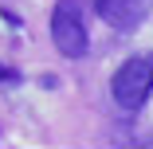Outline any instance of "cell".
Instances as JSON below:
<instances>
[{"label": "cell", "mask_w": 153, "mask_h": 149, "mask_svg": "<svg viewBox=\"0 0 153 149\" xmlns=\"http://www.w3.org/2000/svg\"><path fill=\"white\" fill-rule=\"evenodd\" d=\"M110 94L122 110H141L153 94V55H130L110 79Z\"/></svg>", "instance_id": "6da1fadb"}, {"label": "cell", "mask_w": 153, "mask_h": 149, "mask_svg": "<svg viewBox=\"0 0 153 149\" xmlns=\"http://www.w3.org/2000/svg\"><path fill=\"white\" fill-rule=\"evenodd\" d=\"M51 43L63 59H82L90 47V32H86V20L82 8L75 0H59L51 8Z\"/></svg>", "instance_id": "7a4b0ae2"}, {"label": "cell", "mask_w": 153, "mask_h": 149, "mask_svg": "<svg viewBox=\"0 0 153 149\" xmlns=\"http://www.w3.org/2000/svg\"><path fill=\"white\" fill-rule=\"evenodd\" d=\"M153 0H94V12L102 24L118 27V32H134V27L149 16Z\"/></svg>", "instance_id": "3957f363"}, {"label": "cell", "mask_w": 153, "mask_h": 149, "mask_svg": "<svg viewBox=\"0 0 153 149\" xmlns=\"http://www.w3.org/2000/svg\"><path fill=\"white\" fill-rule=\"evenodd\" d=\"M0 16H4V24H8V27H20V24H24V20L12 12V8H0Z\"/></svg>", "instance_id": "277c9868"}, {"label": "cell", "mask_w": 153, "mask_h": 149, "mask_svg": "<svg viewBox=\"0 0 153 149\" xmlns=\"http://www.w3.org/2000/svg\"><path fill=\"white\" fill-rule=\"evenodd\" d=\"M0 82H20V75H16V71H8V67H0Z\"/></svg>", "instance_id": "5b68a950"}]
</instances>
